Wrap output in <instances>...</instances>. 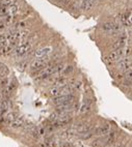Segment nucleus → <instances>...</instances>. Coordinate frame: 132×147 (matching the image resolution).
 <instances>
[{"instance_id": "nucleus-1", "label": "nucleus", "mask_w": 132, "mask_h": 147, "mask_svg": "<svg viewBox=\"0 0 132 147\" xmlns=\"http://www.w3.org/2000/svg\"><path fill=\"white\" fill-rule=\"evenodd\" d=\"M30 49H31V42H21V44L17 45V47L14 49L15 55L17 57H22L28 53L30 51Z\"/></svg>"}, {"instance_id": "nucleus-2", "label": "nucleus", "mask_w": 132, "mask_h": 147, "mask_svg": "<svg viewBox=\"0 0 132 147\" xmlns=\"http://www.w3.org/2000/svg\"><path fill=\"white\" fill-rule=\"evenodd\" d=\"M124 56H125V49H117L108 54V56L106 57V61L109 63L115 62V61H119L120 59L124 58Z\"/></svg>"}, {"instance_id": "nucleus-3", "label": "nucleus", "mask_w": 132, "mask_h": 147, "mask_svg": "<svg viewBox=\"0 0 132 147\" xmlns=\"http://www.w3.org/2000/svg\"><path fill=\"white\" fill-rule=\"evenodd\" d=\"M48 57H41V58H37L31 62L30 64V70L31 71H40L43 70L47 64H48Z\"/></svg>"}, {"instance_id": "nucleus-4", "label": "nucleus", "mask_w": 132, "mask_h": 147, "mask_svg": "<svg viewBox=\"0 0 132 147\" xmlns=\"http://www.w3.org/2000/svg\"><path fill=\"white\" fill-rule=\"evenodd\" d=\"M102 29L106 32H111V33H118L122 31V24L115 22L104 23L102 25Z\"/></svg>"}, {"instance_id": "nucleus-5", "label": "nucleus", "mask_w": 132, "mask_h": 147, "mask_svg": "<svg viewBox=\"0 0 132 147\" xmlns=\"http://www.w3.org/2000/svg\"><path fill=\"white\" fill-rule=\"evenodd\" d=\"M75 96L73 94H68V95H61L57 96L53 99V103L55 105H66V104H74Z\"/></svg>"}, {"instance_id": "nucleus-6", "label": "nucleus", "mask_w": 132, "mask_h": 147, "mask_svg": "<svg viewBox=\"0 0 132 147\" xmlns=\"http://www.w3.org/2000/svg\"><path fill=\"white\" fill-rule=\"evenodd\" d=\"M118 68L120 71L127 72L131 70V57H127L125 59H120L118 63Z\"/></svg>"}, {"instance_id": "nucleus-7", "label": "nucleus", "mask_w": 132, "mask_h": 147, "mask_svg": "<svg viewBox=\"0 0 132 147\" xmlns=\"http://www.w3.org/2000/svg\"><path fill=\"white\" fill-rule=\"evenodd\" d=\"M16 88H17V82H16L15 80H13V81H9L5 87L3 88V95L5 96V97L9 96L11 94L13 93V92H14L15 90H16Z\"/></svg>"}, {"instance_id": "nucleus-8", "label": "nucleus", "mask_w": 132, "mask_h": 147, "mask_svg": "<svg viewBox=\"0 0 132 147\" xmlns=\"http://www.w3.org/2000/svg\"><path fill=\"white\" fill-rule=\"evenodd\" d=\"M110 132H111V127H110V125H109V124L101 125V126L97 127V128L94 130L95 135H97V136H103V137L107 136Z\"/></svg>"}, {"instance_id": "nucleus-9", "label": "nucleus", "mask_w": 132, "mask_h": 147, "mask_svg": "<svg viewBox=\"0 0 132 147\" xmlns=\"http://www.w3.org/2000/svg\"><path fill=\"white\" fill-rule=\"evenodd\" d=\"M11 109H12V102L9 99L3 101L0 104V116H4L6 113H9Z\"/></svg>"}, {"instance_id": "nucleus-10", "label": "nucleus", "mask_w": 132, "mask_h": 147, "mask_svg": "<svg viewBox=\"0 0 132 147\" xmlns=\"http://www.w3.org/2000/svg\"><path fill=\"white\" fill-rule=\"evenodd\" d=\"M127 44V36L126 35H122L118 38V40H115V42L113 44L112 46V49L113 50H117V49H122L124 48Z\"/></svg>"}, {"instance_id": "nucleus-11", "label": "nucleus", "mask_w": 132, "mask_h": 147, "mask_svg": "<svg viewBox=\"0 0 132 147\" xmlns=\"http://www.w3.org/2000/svg\"><path fill=\"white\" fill-rule=\"evenodd\" d=\"M24 123V120L23 118L21 117V116H18L17 118L14 119L12 122H9V124L11 127H13V128H18V127H21L22 125H23Z\"/></svg>"}, {"instance_id": "nucleus-12", "label": "nucleus", "mask_w": 132, "mask_h": 147, "mask_svg": "<svg viewBox=\"0 0 132 147\" xmlns=\"http://www.w3.org/2000/svg\"><path fill=\"white\" fill-rule=\"evenodd\" d=\"M50 51H51V48H50V47L42 48V49H40V50H37V51L35 52V57H37V58L45 57V56H47L49 53H50Z\"/></svg>"}, {"instance_id": "nucleus-13", "label": "nucleus", "mask_w": 132, "mask_h": 147, "mask_svg": "<svg viewBox=\"0 0 132 147\" xmlns=\"http://www.w3.org/2000/svg\"><path fill=\"white\" fill-rule=\"evenodd\" d=\"M95 1L94 0H82V2H81V9H83V11H89L93 7V6L95 5Z\"/></svg>"}, {"instance_id": "nucleus-14", "label": "nucleus", "mask_w": 132, "mask_h": 147, "mask_svg": "<svg viewBox=\"0 0 132 147\" xmlns=\"http://www.w3.org/2000/svg\"><path fill=\"white\" fill-rule=\"evenodd\" d=\"M9 70L4 63H0V78H6L9 76Z\"/></svg>"}, {"instance_id": "nucleus-15", "label": "nucleus", "mask_w": 132, "mask_h": 147, "mask_svg": "<svg viewBox=\"0 0 132 147\" xmlns=\"http://www.w3.org/2000/svg\"><path fill=\"white\" fill-rule=\"evenodd\" d=\"M73 72V66L72 65H68V66H63V68L61 70V72H60V76L61 77H67V76H69L70 74H72Z\"/></svg>"}, {"instance_id": "nucleus-16", "label": "nucleus", "mask_w": 132, "mask_h": 147, "mask_svg": "<svg viewBox=\"0 0 132 147\" xmlns=\"http://www.w3.org/2000/svg\"><path fill=\"white\" fill-rule=\"evenodd\" d=\"M68 83V81H67L66 79H58V80H56L54 82V86L55 87H59V88H61V87H63V86H66V85H68L67 84Z\"/></svg>"}, {"instance_id": "nucleus-17", "label": "nucleus", "mask_w": 132, "mask_h": 147, "mask_svg": "<svg viewBox=\"0 0 132 147\" xmlns=\"http://www.w3.org/2000/svg\"><path fill=\"white\" fill-rule=\"evenodd\" d=\"M91 111V105L89 104H83L80 108V113L81 114H85L87 112Z\"/></svg>"}, {"instance_id": "nucleus-18", "label": "nucleus", "mask_w": 132, "mask_h": 147, "mask_svg": "<svg viewBox=\"0 0 132 147\" xmlns=\"http://www.w3.org/2000/svg\"><path fill=\"white\" fill-rule=\"evenodd\" d=\"M59 92H60V88L55 87V86L50 90V94H51L53 97H57V96H59Z\"/></svg>"}, {"instance_id": "nucleus-19", "label": "nucleus", "mask_w": 132, "mask_h": 147, "mask_svg": "<svg viewBox=\"0 0 132 147\" xmlns=\"http://www.w3.org/2000/svg\"><path fill=\"white\" fill-rule=\"evenodd\" d=\"M9 14V7L7 6H1L0 7V17H6Z\"/></svg>"}, {"instance_id": "nucleus-20", "label": "nucleus", "mask_w": 132, "mask_h": 147, "mask_svg": "<svg viewBox=\"0 0 132 147\" xmlns=\"http://www.w3.org/2000/svg\"><path fill=\"white\" fill-rule=\"evenodd\" d=\"M0 4L2 6H9L15 4V0H0Z\"/></svg>"}, {"instance_id": "nucleus-21", "label": "nucleus", "mask_w": 132, "mask_h": 147, "mask_svg": "<svg viewBox=\"0 0 132 147\" xmlns=\"http://www.w3.org/2000/svg\"><path fill=\"white\" fill-rule=\"evenodd\" d=\"M7 83H9V81L5 79V78H3L2 80H0V87L1 88H4L7 85Z\"/></svg>"}, {"instance_id": "nucleus-22", "label": "nucleus", "mask_w": 132, "mask_h": 147, "mask_svg": "<svg viewBox=\"0 0 132 147\" xmlns=\"http://www.w3.org/2000/svg\"><path fill=\"white\" fill-rule=\"evenodd\" d=\"M125 78H126V80H128V81H131V70H129V71L126 72Z\"/></svg>"}, {"instance_id": "nucleus-23", "label": "nucleus", "mask_w": 132, "mask_h": 147, "mask_svg": "<svg viewBox=\"0 0 132 147\" xmlns=\"http://www.w3.org/2000/svg\"><path fill=\"white\" fill-rule=\"evenodd\" d=\"M26 26V23L25 22H20L17 24V28H24Z\"/></svg>"}, {"instance_id": "nucleus-24", "label": "nucleus", "mask_w": 132, "mask_h": 147, "mask_svg": "<svg viewBox=\"0 0 132 147\" xmlns=\"http://www.w3.org/2000/svg\"><path fill=\"white\" fill-rule=\"evenodd\" d=\"M5 29V24L4 23H0V31H3Z\"/></svg>"}, {"instance_id": "nucleus-25", "label": "nucleus", "mask_w": 132, "mask_h": 147, "mask_svg": "<svg viewBox=\"0 0 132 147\" xmlns=\"http://www.w3.org/2000/svg\"><path fill=\"white\" fill-rule=\"evenodd\" d=\"M1 97H2V96H1V94H0V101H1Z\"/></svg>"}, {"instance_id": "nucleus-26", "label": "nucleus", "mask_w": 132, "mask_h": 147, "mask_svg": "<svg viewBox=\"0 0 132 147\" xmlns=\"http://www.w3.org/2000/svg\"><path fill=\"white\" fill-rule=\"evenodd\" d=\"M117 147H123V146H117Z\"/></svg>"}]
</instances>
